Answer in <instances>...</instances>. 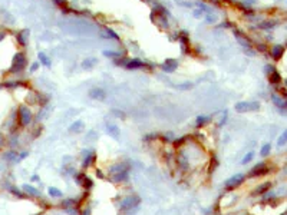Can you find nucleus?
Instances as JSON below:
<instances>
[{
  "mask_svg": "<svg viewBox=\"0 0 287 215\" xmlns=\"http://www.w3.org/2000/svg\"><path fill=\"white\" fill-rule=\"evenodd\" d=\"M260 108V102L257 100H250V102H237L234 109L240 113H246V112H254L258 111Z\"/></svg>",
  "mask_w": 287,
  "mask_h": 215,
  "instance_id": "nucleus-1",
  "label": "nucleus"
},
{
  "mask_svg": "<svg viewBox=\"0 0 287 215\" xmlns=\"http://www.w3.org/2000/svg\"><path fill=\"white\" fill-rule=\"evenodd\" d=\"M139 202H141V199L139 197H126V198H124L121 201V211L122 212H128V211H132V209H136L138 208V205H139Z\"/></svg>",
  "mask_w": 287,
  "mask_h": 215,
  "instance_id": "nucleus-2",
  "label": "nucleus"
},
{
  "mask_svg": "<svg viewBox=\"0 0 287 215\" xmlns=\"http://www.w3.org/2000/svg\"><path fill=\"white\" fill-rule=\"evenodd\" d=\"M244 181H246V175L244 174H237V175H233L231 178H228L224 183V186H225L227 191H233V189L238 188Z\"/></svg>",
  "mask_w": 287,
  "mask_h": 215,
  "instance_id": "nucleus-3",
  "label": "nucleus"
},
{
  "mask_svg": "<svg viewBox=\"0 0 287 215\" xmlns=\"http://www.w3.org/2000/svg\"><path fill=\"white\" fill-rule=\"evenodd\" d=\"M269 171H270V169H269L267 164H264V162H260V164H257V165L254 166L253 169L248 172V178H257V176H263V175H266Z\"/></svg>",
  "mask_w": 287,
  "mask_h": 215,
  "instance_id": "nucleus-4",
  "label": "nucleus"
},
{
  "mask_svg": "<svg viewBox=\"0 0 287 215\" xmlns=\"http://www.w3.org/2000/svg\"><path fill=\"white\" fill-rule=\"evenodd\" d=\"M25 66H26V57H25V55L23 53H17L16 56H15V60H13V65H12L10 72H13V73L22 72L25 69Z\"/></svg>",
  "mask_w": 287,
  "mask_h": 215,
  "instance_id": "nucleus-5",
  "label": "nucleus"
},
{
  "mask_svg": "<svg viewBox=\"0 0 287 215\" xmlns=\"http://www.w3.org/2000/svg\"><path fill=\"white\" fill-rule=\"evenodd\" d=\"M19 119H20V123L23 125V126H26V125H29L30 123V120H32V112H30V109L29 108H26V106H22V108H19Z\"/></svg>",
  "mask_w": 287,
  "mask_h": 215,
  "instance_id": "nucleus-6",
  "label": "nucleus"
},
{
  "mask_svg": "<svg viewBox=\"0 0 287 215\" xmlns=\"http://www.w3.org/2000/svg\"><path fill=\"white\" fill-rule=\"evenodd\" d=\"M234 36H236V39L244 46V48H251V40L246 36V34L243 33L241 30H238V29H234Z\"/></svg>",
  "mask_w": 287,
  "mask_h": 215,
  "instance_id": "nucleus-7",
  "label": "nucleus"
},
{
  "mask_svg": "<svg viewBox=\"0 0 287 215\" xmlns=\"http://www.w3.org/2000/svg\"><path fill=\"white\" fill-rule=\"evenodd\" d=\"M128 175H129V169H124V171H119L115 174H111V179L114 182H125L129 178Z\"/></svg>",
  "mask_w": 287,
  "mask_h": 215,
  "instance_id": "nucleus-8",
  "label": "nucleus"
},
{
  "mask_svg": "<svg viewBox=\"0 0 287 215\" xmlns=\"http://www.w3.org/2000/svg\"><path fill=\"white\" fill-rule=\"evenodd\" d=\"M89 96H91L92 99L103 100L105 99V96H106V93H105V90L101 89V88H93V89L89 90Z\"/></svg>",
  "mask_w": 287,
  "mask_h": 215,
  "instance_id": "nucleus-9",
  "label": "nucleus"
},
{
  "mask_svg": "<svg viewBox=\"0 0 287 215\" xmlns=\"http://www.w3.org/2000/svg\"><path fill=\"white\" fill-rule=\"evenodd\" d=\"M177 67H178V62H177V60H174V59H168V60H165V63L162 65V69H164L165 72H168V73H172Z\"/></svg>",
  "mask_w": 287,
  "mask_h": 215,
  "instance_id": "nucleus-10",
  "label": "nucleus"
},
{
  "mask_svg": "<svg viewBox=\"0 0 287 215\" xmlns=\"http://www.w3.org/2000/svg\"><path fill=\"white\" fill-rule=\"evenodd\" d=\"M270 52H271V56H273L276 60H279V59L281 57L283 52H284V48H283L281 45H276V46H274V48H273Z\"/></svg>",
  "mask_w": 287,
  "mask_h": 215,
  "instance_id": "nucleus-11",
  "label": "nucleus"
},
{
  "mask_svg": "<svg viewBox=\"0 0 287 215\" xmlns=\"http://www.w3.org/2000/svg\"><path fill=\"white\" fill-rule=\"evenodd\" d=\"M145 65L142 60H139V59H132V60H128L126 63H125V66L128 67V69H138V67H142Z\"/></svg>",
  "mask_w": 287,
  "mask_h": 215,
  "instance_id": "nucleus-12",
  "label": "nucleus"
},
{
  "mask_svg": "<svg viewBox=\"0 0 287 215\" xmlns=\"http://www.w3.org/2000/svg\"><path fill=\"white\" fill-rule=\"evenodd\" d=\"M106 128H108V133L112 136V138H115V139H119V129L116 125H114V123H108L106 125Z\"/></svg>",
  "mask_w": 287,
  "mask_h": 215,
  "instance_id": "nucleus-13",
  "label": "nucleus"
},
{
  "mask_svg": "<svg viewBox=\"0 0 287 215\" xmlns=\"http://www.w3.org/2000/svg\"><path fill=\"white\" fill-rule=\"evenodd\" d=\"M271 188V182H264V183H261L260 186H257V189L254 191V194L255 195H260V194H264L266 191H269Z\"/></svg>",
  "mask_w": 287,
  "mask_h": 215,
  "instance_id": "nucleus-14",
  "label": "nucleus"
},
{
  "mask_svg": "<svg viewBox=\"0 0 287 215\" xmlns=\"http://www.w3.org/2000/svg\"><path fill=\"white\" fill-rule=\"evenodd\" d=\"M69 131L70 132H82L84 131V122L82 120H76L75 123H72L69 126Z\"/></svg>",
  "mask_w": 287,
  "mask_h": 215,
  "instance_id": "nucleus-15",
  "label": "nucleus"
},
{
  "mask_svg": "<svg viewBox=\"0 0 287 215\" xmlns=\"http://www.w3.org/2000/svg\"><path fill=\"white\" fill-rule=\"evenodd\" d=\"M23 189H25V192L26 194H29V195H32V197H39L40 195V192L34 188V186H32V185H23Z\"/></svg>",
  "mask_w": 287,
  "mask_h": 215,
  "instance_id": "nucleus-16",
  "label": "nucleus"
},
{
  "mask_svg": "<svg viewBox=\"0 0 287 215\" xmlns=\"http://www.w3.org/2000/svg\"><path fill=\"white\" fill-rule=\"evenodd\" d=\"M124 169H129V166L126 164H116V165H112L109 168V174H115V172L124 171Z\"/></svg>",
  "mask_w": 287,
  "mask_h": 215,
  "instance_id": "nucleus-17",
  "label": "nucleus"
},
{
  "mask_svg": "<svg viewBox=\"0 0 287 215\" xmlns=\"http://www.w3.org/2000/svg\"><path fill=\"white\" fill-rule=\"evenodd\" d=\"M271 99H273V102H274V103H276L280 109H283V112H284V109H286V100H284V99L281 100L277 95H273V96H271Z\"/></svg>",
  "mask_w": 287,
  "mask_h": 215,
  "instance_id": "nucleus-18",
  "label": "nucleus"
},
{
  "mask_svg": "<svg viewBox=\"0 0 287 215\" xmlns=\"http://www.w3.org/2000/svg\"><path fill=\"white\" fill-rule=\"evenodd\" d=\"M269 76H270V82L273 85H277V83L281 82V76L279 75V72H276V70H273V73H269Z\"/></svg>",
  "mask_w": 287,
  "mask_h": 215,
  "instance_id": "nucleus-19",
  "label": "nucleus"
},
{
  "mask_svg": "<svg viewBox=\"0 0 287 215\" xmlns=\"http://www.w3.org/2000/svg\"><path fill=\"white\" fill-rule=\"evenodd\" d=\"M39 59H40V62H42L46 67L51 66V59L46 56V53H45V52H39Z\"/></svg>",
  "mask_w": 287,
  "mask_h": 215,
  "instance_id": "nucleus-20",
  "label": "nucleus"
},
{
  "mask_svg": "<svg viewBox=\"0 0 287 215\" xmlns=\"http://www.w3.org/2000/svg\"><path fill=\"white\" fill-rule=\"evenodd\" d=\"M48 192H49V195H51L52 198H60V197H62V192H60L58 188H55V186H51V188L48 189Z\"/></svg>",
  "mask_w": 287,
  "mask_h": 215,
  "instance_id": "nucleus-21",
  "label": "nucleus"
},
{
  "mask_svg": "<svg viewBox=\"0 0 287 215\" xmlns=\"http://www.w3.org/2000/svg\"><path fill=\"white\" fill-rule=\"evenodd\" d=\"M96 63V59H85L84 63H82V67L84 69H92Z\"/></svg>",
  "mask_w": 287,
  "mask_h": 215,
  "instance_id": "nucleus-22",
  "label": "nucleus"
},
{
  "mask_svg": "<svg viewBox=\"0 0 287 215\" xmlns=\"http://www.w3.org/2000/svg\"><path fill=\"white\" fill-rule=\"evenodd\" d=\"M114 37V40H119V37H118V34L115 33L112 29H109V27H106L105 29V33H103V37Z\"/></svg>",
  "mask_w": 287,
  "mask_h": 215,
  "instance_id": "nucleus-23",
  "label": "nucleus"
},
{
  "mask_svg": "<svg viewBox=\"0 0 287 215\" xmlns=\"http://www.w3.org/2000/svg\"><path fill=\"white\" fill-rule=\"evenodd\" d=\"M207 122H210V118H208V116H198V118H197V126H198V128L203 126V125H205Z\"/></svg>",
  "mask_w": 287,
  "mask_h": 215,
  "instance_id": "nucleus-24",
  "label": "nucleus"
},
{
  "mask_svg": "<svg viewBox=\"0 0 287 215\" xmlns=\"http://www.w3.org/2000/svg\"><path fill=\"white\" fill-rule=\"evenodd\" d=\"M286 141H287V132L284 131V132L280 135V138H279V141H277V145H279V146H284V145H286Z\"/></svg>",
  "mask_w": 287,
  "mask_h": 215,
  "instance_id": "nucleus-25",
  "label": "nucleus"
},
{
  "mask_svg": "<svg viewBox=\"0 0 287 215\" xmlns=\"http://www.w3.org/2000/svg\"><path fill=\"white\" fill-rule=\"evenodd\" d=\"M86 155H88V158L84 161V166H85V168H86V166H91V162H92V161H93V158H95L93 152H88Z\"/></svg>",
  "mask_w": 287,
  "mask_h": 215,
  "instance_id": "nucleus-26",
  "label": "nucleus"
},
{
  "mask_svg": "<svg viewBox=\"0 0 287 215\" xmlns=\"http://www.w3.org/2000/svg\"><path fill=\"white\" fill-rule=\"evenodd\" d=\"M270 151H271V145L270 144H266V145L261 148V151H260V155H261V156H267V155L270 153Z\"/></svg>",
  "mask_w": 287,
  "mask_h": 215,
  "instance_id": "nucleus-27",
  "label": "nucleus"
},
{
  "mask_svg": "<svg viewBox=\"0 0 287 215\" xmlns=\"http://www.w3.org/2000/svg\"><path fill=\"white\" fill-rule=\"evenodd\" d=\"M274 25H276V22H273V20H271V22H270V20H267V22H263V23L260 25V27H261V29H271Z\"/></svg>",
  "mask_w": 287,
  "mask_h": 215,
  "instance_id": "nucleus-28",
  "label": "nucleus"
},
{
  "mask_svg": "<svg viewBox=\"0 0 287 215\" xmlns=\"http://www.w3.org/2000/svg\"><path fill=\"white\" fill-rule=\"evenodd\" d=\"M253 158H254V152H250L248 155H246V156L243 158V161H241V164H243V165H246V164H248V162H250V161H251Z\"/></svg>",
  "mask_w": 287,
  "mask_h": 215,
  "instance_id": "nucleus-29",
  "label": "nucleus"
},
{
  "mask_svg": "<svg viewBox=\"0 0 287 215\" xmlns=\"http://www.w3.org/2000/svg\"><path fill=\"white\" fill-rule=\"evenodd\" d=\"M4 158H6V159H15V158H16L17 159V155H16V152L10 151V152H7V155H4Z\"/></svg>",
  "mask_w": 287,
  "mask_h": 215,
  "instance_id": "nucleus-30",
  "label": "nucleus"
},
{
  "mask_svg": "<svg viewBox=\"0 0 287 215\" xmlns=\"http://www.w3.org/2000/svg\"><path fill=\"white\" fill-rule=\"evenodd\" d=\"M73 204H75V201H73V199H72V198H70V199H68V201H65V202H62V205H63L65 208H68L69 205H73Z\"/></svg>",
  "mask_w": 287,
  "mask_h": 215,
  "instance_id": "nucleus-31",
  "label": "nucleus"
},
{
  "mask_svg": "<svg viewBox=\"0 0 287 215\" xmlns=\"http://www.w3.org/2000/svg\"><path fill=\"white\" fill-rule=\"evenodd\" d=\"M103 55H105V56H112V57L119 56V53H115V52H108V50H105V52H103Z\"/></svg>",
  "mask_w": 287,
  "mask_h": 215,
  "instance_id": "nucleus-32",
  "label": "nucleus"
},
{
  "mask_svg": "<svg viewBox=\"0 0 287 215\" xmlns=\"http://www.w3.org/2000/svg\"><path fill=\"white\" fill-rule=\"evenodd\" d=\"M185 139H187V138H181V139H177V141L174 142V145H175V146H180V145H182V144H184V141H185Z\"/></svg>",
  "mask_w": 287,
  "mask_h": 215,
  "instance_id": "nucleus-33",
  "label": "nucleus"
},
{
  "mask_svg": "<svg viewBox=\"0 0 287 215\" xmlns=\"http://www.w3.org/2000/svg\"><path fill=\"white\" fill-rule=\"evenodd\" d=\"M204 15V12L201 10V9H197V10H194V16L195 17H201Z\"/></svg>",
  "mask_w": 287,
  "mask_h": 215,
  "instance_id": "nucleus-34",
  "label": "nucleus"
},
{
  "mask_svg": "<svg viewBox=\"0 0 287 215\" xmlns=\"http://www.w3.org/2000/svg\"><path fill=\"white\" fill-rule=\"evenodd\" d=\"M112 113H115V115L119 116V118H125V113H124V112H119V111H115V109L112 111Z\"/></svg>",
  "mask_w": 287,
  "mask_h": 215,
  "instance_id": "nucleus-35",
  "label": "nucleus"
},
{
  "mask_svg": "<svg viewBox=\"0 0 287 215\" xmlns=\"http://www.w3.org/2000/svg\"><path fill=\"white\" fill-rule=\"evenodd\" d=\"M37 67H39V63L36 62V63H33V65H32V67H30V72H34V70H36Z\"/></svg>",
  "mask_w": 287,
  "mask_h": 215,
  "instance_id": "nucleus-36",
  "label": "nucleus"
},
{
  "mask_svg": "<svg viewBox=\"0 0 287 215\" xmlns=\"http://www.w3.org/2000/svg\"><path fill=\"white\" fill-rule=\"evenodd\" d=\"M56 1H58V3H60L59 6H66V4H68V3H66V0H56Z\"/></svg>",
  "mask_w": 287,
  "mask_h": 215,
  "instance_id": "nucleus-37",
  "label": "nucleus"
},
{
  "mask_svg": "<svg viewBox=\"0 0 287 215\" xmlns=\"http://www.w3.org/2000/svg\"><path fill=\"white\" fill-rule=\"evenodd\" d=\"M89 214H91V211H89V209H85V212L82 215H89Z\"/></svg>",
  "mask_w": 287,
  "mask_h": 215,
  "instance_id": "nucleus-38",
  "label": "nucleus"
},
{
  "mask_svg": "<svg viewBox=\"0 0 287 215\" xmlns=\"http://www.w3.org/2000/svg\"><path fill=\"white\" fill-rule=\"evenodd\" d=\"M3 144V136H1V133H0V145Z\"/></svg>",
  "mask_w": 287,
  "mask_h": 215,
  "instance_id": "nucleus-39",
  "label": "nucleus"
},
{
  "mask_svg": "<svg viewBox=\"0 0 287 215\" xmlns=\"http://www.w3.org/2000/svg\"><path fill=\"white\" fill-rule=\"evenodd\" d=\"M39 215H40V214H39Z\"/></svg>",
  "mask_w": 287,
  "mask_h": 215,
  "instance_id": "nucleus-40",
  "label": "nucleus"
}]
</instances>
